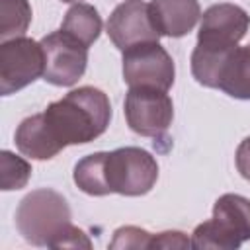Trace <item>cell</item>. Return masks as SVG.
<instances>
[{"label": "cell", "instance_id": "cell-9", "mask_svg": "<svg viewBox=\"0 0 250 250\" xmlns=\"http://www.w3.org/2000/svg\"><path fill=\"white\" fill-rule=\"evenodd\" d=\"M250 27V16L236 4L221 2L209 6L199 23L197 45L215 49H234Z\"/></svg>", "mask_w": 250, "mask_h": 250}, {"label": "cell", "instance_id": "cell-14", "mask_svg": "<svg viewBox=\"0 0 250 250\" xmlns=\"http://www.w3.org/2000/svg\"><path fill=\"white\" fill-rule=\"evenodd\" d=\"M61 29L64 33L72 35L74 39H78L82 45L90 47L102 33V18L94 6L84 4V2H76L64 14Z\"/></svg>", "mask_w": 250, "mask_h": 250}, {"label": "cell", "instance_id": "cell-5", "mask_svg": "<svg viewBox=\"0 0 250 250\" xmlns=\"http://www.w3.org/2000/svg\"><path fill=\"white\" fill-rule=\"evenodd\" d=\"M45 70V55L41 43L29 37H14L0 45V94L10 96L39 76Z\"/></svg>", "mask_w": 250, "mask_h": 250}, {"label": "cell", "instance_id": "cell-13", "mask_svg": "<svg viewBox=\"0 0 250 250\" xmlns=\"http://www.w3.org/2000/svg\"><path fill=\"white\" fill-rule=\"evenodd\" d=\"M219 90L236 100H250V43L232 51L221 72Z\"/></svg>", "mask_w": 250, "mask_h": 250}, {"label": "cell", "instance_id": "cell-1", "mask_svg": "<svg viewBox=\"0 0 250 250\" xmlns=\"http://www.w3.org/2000/svg\"><path fill=\"white\" fill-rule=\"evenodd\" d=\"M74 184L88 195L121 193L129 197L148 193L158 180V164L139 146H121L111 152H94L74 166Z\"/></svg>", "mask_w": 250, "mask_h": 250}, {"label": "cell", "instance_id": "cell-8", "mask_svg": "<svg viewBox=\"0 0 250 250\" xmlns=\"http://www.w3.org/2000/svg\"><path fill=\"white\" fill-rule=\"evenodd\" d=\"M174 61L158 43H139L123 51V80L131 86L170 90L174 84Z\"/></svg>", "mask_w": 250, "mask_h": 250}, {"label": "cell", "instance_id": "cell-3", "mask_svg": "<svg viewBox=\"0 0 250 250\" xmlns=\"http://www.w3.org/2000/svg\"><path fill=\"white\" fill-rule=\"evenodd\" d=\"M45 125L61 148L86 145L105 133L111 119V104L105 92L94 86H80L47 105Z\"/></svg>", "mask_w": 250, "mask_h": 250}, {"label": "cell", "instance_id": "cell-12", "mask_svg": "<svg viewBox=\"0 0 250 250\" xmlns=\"http://www.w3.org/2000/svg\"><path fill=\"white\" fill-rule=\"evenodd\" d=\"M16 146L23 156L35 158V160H49L53 156H57L62 148L57 145V141L53 139V135L49 133L43 113H35L25 117L14 135Z\"/></svg>", "mask_w": 250, "mask_h": 250}, {"label": "cell", "instance_id": "cell-15", "mask_svg": "<svg viewBox=\"0 0 250 250\" xmlns=\"http://www.w3.org/2000/svg\"><path fill=\"white\" fill-rule=\"evenodd\" d=\"M31 23V6L27 0H0V39L23 37Z\"/></svg>", "mask_w": 250, "mask_h": 250}, {"label": "cell", "instance_id": "cell-6", "mask_svg": "<svg viewBox=\"0 0 250 250\" xmlns=\"http://www.w3.org/2000/svg\"><path fill=\"white\" fill-rule=\"evenodd\" d=\"M123 107L129 129L143 137L164 135L174 119V104L160 88L131 86Z\"/></svg>", "mask_w": 250, "mask_h": 250}, {"label": "cell", "instance_id": "cell-20", "mask_svg": "<svg viewBox=\"0 0 250 250\" xmlns=\"http://www.w3.org/2000/svg\"><path fill=\"white\" fill-rule=\"evenodd\" d=\"M62 2H78V0H62Z\"/></svg>", "mask_w": 250, "mask_h": 250}, {"label": "cell", "instance_id": "cell-4", "mask_svg": "<svg viewBox=\"0 0 250 250\" xmlns=\"http://www.w3.org/2000/svg\"><path fill=\"white\" fill-rule=\"evenodd\" d=\"M250 240V199L238 193H225L213 205V217L195 227L193 248L234 250Z\"/></svg>", "mask_w": 250, "mask_h": 250}, {"label": "cell", "instance_id": "cell-19", "mask_svg": "<svg viewBox=\"0 0 250 250\" xmlns=\"http://www.w3.org/2000/svg\"><path fill=\"white\" fill-rule=\"evenodd\" d=\"M234 160H236V170L240 172V176L250 182V137H246L238 145Z\"/></svg>", "mask_w": 250, "mask_h": 250}, {"label": "cell", "instance_id": "cell-17", "mask_svg": "<svg viewBox=\"0 0 250 250\" xmlns=\"http://www.w3.org/2000/svg\"><path fill=\"white\" fill-rule=\"evenodd\" d=\"M150 240H152V234L145 229H139V227H121L113 232V240L109 242V248L111 250H127V248H150Z\"/></svg>", "mask_w": 250, "mask_h": 250}, {"label": "cell", "instance_id": "cell-16", "mask_svg": "<svg viewBox=\"0 0 250 250\" xmlns=\"http://www.w3.org/2000/svg\"><path fill=\"white\" fill-rule=\"evenodd\" d=\"M29 176H31V164L25 158L16 156L10 150L0 152V188L4 191L25 188Z\"/></svg>", "mask_w": 250, "mask_h": 250}, {"label": "cell", "instance_id": "cell-7", "mask_svg": "<svg viewBox=\"0 0 250 250\" xmlns=\"http://www.w3.org/2000/svg\"><path fill=\"white\" fill-rule=\"evenodd\" d=\"M45 55L43 80L53 86H72L86 72L88 47L62 29L45 35L41 41Z\"/></svg>", "mask_w": 250, "mask_h": 250}, {"label": "cell", "instance_id": "cell-10", "mask_svg": "<svg viewBox=\"0 0 250 250\" xmlns=\"http://www.w3.org/2000/svg\"><path fill=\"white\" fill-rule=\"evenodd\" d=\"M105 29L111 43L119 51H125L139 43H150L160 39V33L150 18V8L141 0H127L119 4L111 12Z\"/></svg>", "mask_w": 250, "mask_h": 250}, {"label": "cell", "instance_id": "cell-18", "mask_svg": "<svg viewBox=\"0 0 250 250\" xmlns=\"http://www.w3.org/2000/svg\"><path fill=\"white\" fill-rule=\"evenodd\" d=\"M188 246H191V240L180 230H164L152 234L150 240V248H188Z\"/></svg>", "mask_w": 250, "mask_h": 250}, {"label": "cell", "instance_id": "cell-11", "mask_svg": "<svg viewBox=\"0 0 250 250\" xmlns=\"http://www.w3.org/2000/svg\"><path fill=\"white\" fill-rule=\"evenodd\" d=\"M150 18L160 35L184 37L201 18L197 0H150Z\"/></svg>", "mask_w": 250, "mask_h": 250}, {"label": "cell", "instance_id": "cell-2", "mask_svg": "<svg viewBox=\"0 0 250 250\" xmlns=\"http://www.w3.org/2000/svg\"><path fill=\"white\" fill-rule=\"evenodd\" d=\"M16 229L33 246L92 248L86 232L70 223L66 199L49 188L33 189L16 209Z\"/></svg>", "mask_w": 250, "mask_h": 250}]
</instances>
